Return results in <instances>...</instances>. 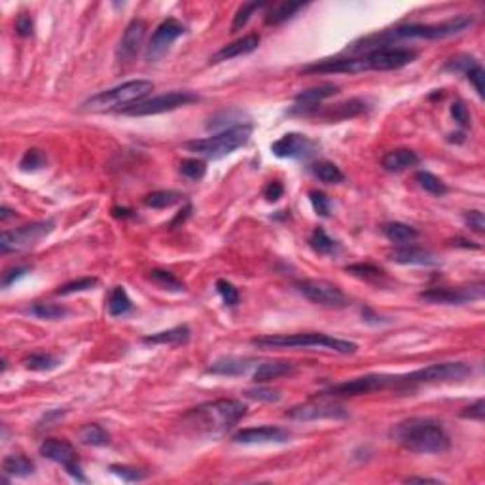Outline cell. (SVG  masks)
Here are the masks:
<instances>
[{
	"label": "cell",
	"instance_id": "obj_25",
	"mask_svg": "<svg viewBox=\"0 0 485 485\" xmlns=\"http://www.w3.org/2000/svg\"><path fill=\"white\" fill-rule=\"evenodd\" d=\"M381 165H383L385 171L402 172L406 169L419 165V156L414 150H409V148H396V150H390L385 156L383 160H381Z\"/></svg>",
	"mask_w": 485,
	"mask_h": 485
},
{
	"label": "cell",
	"instance_id": "obj_11",
	"mask_svg": "<svg viewBox=\"0 0 485 485\" xmlns=\"http://www.w3.org/2000/svg\"><path fill=\"white\" fill-rule=\"evenodd\" d=\"M389 387H396V376H385V374H370V376L355 377L343 383L332 385L326 389L325 396H358L370 395L376 390H385Z\"/></svg>",
	"mask_w": 485,
	"mask_h": 485
},
{
	"label": "cell",
	"instance_id": "obj_14",
	"mask_svg": "<svg viewBox=\"0 0 485 485\" xmlns=\"http://www.w3.org/2000/svg\"><path fill=\"white\" fill-rule=\"evenodd\" d=\"M368 71H398L406 64L414 63L417 51L411 48H379L370 53H364Z\"/></svg>",
	"mask_w": 485,
	"mask_h": 485
},
{
	"label": "cell",
	"instance_id": "obj_21",
	"mask_svg": "<svg viewBox=\"0 0 485 485\" xmlns=\"http://www.w3.org/2000/svg\"><path fill=\"white\" fill-rule=\"evenodd\" d=\"M338 91V86L330 82L320 83L317 88H309V90L306 91H300L298 95L294 97V110H296V112H301V114H307L309 110H315L320 102L334 97Z\"/></svg>",
	"mask_w": 485,
	"mask_h": 485
},
{
	"label": "cell",
	"instance_id": "obj_9",
	"mask_svg": "<svg viewBox=\"0 0 485 485\" xmlns=\"http://www.w3.org/2000/svg\"><path fill=\"white\" fill-rule=\"evenodd\" d=\"M298 292L320 307H328V309H343L349 306L347 296L338 285L330 281H322V279H306V281L296 282Z\"/></svg>",
	"mask_w": 485,
	"mask_h": 485
},
{
	"label": "cell",
	"instance_id": "obj_24",
	"mask_svg": "<svg viewBox=\"0 0 485 485\" xmlns=\"http://www.w3.org/2000/svg\"><path fill=\"white\" fill-rule=\"evenodd\" d=\"M296 371V366L287 360H271V362H262L256 366L254 374H252V381L254 383H266L271 379H281V377L292 376Z\"/></svg>",
	"mask_w": 485,
	"mask_h": 485
},
{
	"label": "cell",
	"instance_id": "obj_18",
	"mask_svg": "<svg viewBox=\"0 0 485 485\" xmlns=\"http://www.w3.org/2000/svg\"><path fill=\"white\" fill-rule=\"evenodd\" d=\"M368 71V64L364 55L358 57H339V59H325L319 63L307 64L301 69L306 74H358V72Z\"/></svg>",
	"mask_w": 485,
	"mask_h": 485
},
{
	"label": "cell",
	"instance_id": "obj_4",
	"mask_svg": "<svg viewBox=\"0 0 485 485\" xmlns=\"http://www.w3.org/2000/svg\"><path fill=\"white\" fill-rule=\"evenodd\" d=\"M250 343L258 349H325L338 355H355L358 351V345L355 341L317 332L260 336L250 339Z\"/></svg>",
	"mask_w": 485,
	"mask_h": 485
},
{
	"label": "cell",
	"instance_id": "obj_42",
	"mask_svg": "<svg viewBox=\"0 0 485 485\" xmlns=\"http://www.w3.org/2000/svg\"><path fill=\"white\" fill-rule=\"evenodd\" d=\"M99 285V279L97 277H82L78 281H71L59 287V290L55 294L57 296H71V294H78V292H88V290H93V288Z\"/></svg>",
	"mask_w": 485,
	"mask_h": 485
},
{
	"label": "cell",
	"instance_id": "obj_27",
	"mask_svg": "<svg viewBox=\"0 0 485 485\" xmlns=\"http://www.w3.org/2000/svg\"><path fill=\"white\" fill-rule=\"evenodd\" d=\"M364 110H366V101H362V99H351V101L334 104L330 109H326L325 112H320L319 116L328 121H341L347 120V118H355V116L362 114Z\"/></svg>",
	"mask_w": 485,
	"mask_h": 485
},
{
	"label": "cell",
	"instance_id": "obj_61",
	"mask_svg": "<svg viewBox=\"0 0 485 485\" xmlns=\"http://www.w3.org/2000/svg\"><path fill=\"white\" fill-rule=\"evenodd\" d=\"M112 212H114V217H123V218L133 217V214H131V211H128V209H120V207H114V209H112Z\"/></svg>",
	"mask_w": 485,
	"mask_h": 485
},
{
	"label": "cell",
	"instance_id": "obj_39",
	"mask_svg": "<svg viewBox=\"0 0 485 485\" xmlns=\"http://www.w3.org/2000/svg\"><path fill=\"white\" fill-rule=\"evenodd\" d=\"M23 364H25L27 370L50 371L53 370V368H57L59 364H61V358L51 355V353H34L31 357H27L25 360H23Z\"/></svg>",
	"mask_w": 485,
	"mask_h": 485
},
{
	"label": "cell",
	"instance_id": "obj_29",
	"mask_svg": "<svg viewBox=\"0 0 485 485\" xmlns=\"http://www.w3.org/2000/svg\"><path fill=\"white\" fill-rule=\"evenodd\" d=\"M381 231L390 242H396V245H408V242H414L419 237V231L415 230L414 226L404 222L385 224Z\"/></svg>",
	"mask_w": 485,
	"mask_h": 485
},
{
	"label": "cell",
	"instance_id": "obj_60",
	"mask_svg": "<svg viewBox=\"0 0 485 485\" xmlns=\"http://www.w3.org/2000/svg\"><path fill=\"white\" fill-rule=\"evenodd\" d=\"M10 217H15V211H12V209H8V207H2V211H0V220L4 222L6 218Z\"/></svg>",
	"mask_w": 485,
	"mask_h": 485
},
{
	"label": "cell",
	"instance_id": "obj_28",
	"mask_svg": "<svg viewBox=\"0 0 485 485\" xmlns=\"http://www.w3.org/2000/svg\"><path fill=\"white\" fill-rule=\"evenodd\" d=\"M190 328L186 325L175 326V328H169V330H161V332H156L152 336H146L142 339L144 343L152 345H182L190 339Z\"/></svg>",
	"mask_w": 485,
	"mask_h": 485
},
{
	"label": "cell",
	"instance_id": "obj_13",
	"mask_svg": "<svg viewBox=\"0 0 485 485\" xmlns=\"http://www.w3.org/2000/svg\"><path fill=\"white\" fill-rule=\"evenodd\" d=\"M485 294V288L481 282L472 285V287H457V288H428L419 294V300L427 303H442V306H463L468 301L481 300Z\"/></svg>",
	"mask_w": 485,
	"mask_h": 485
},
{
	"label": "cell",
	"instance_id": "obj_20",
	"mask_svg": "<svg viewBox=\"0 0 485 485\" xmlns=\"http://www.w3.org/2000/svg\"><path fill=\"white\" fill-rule=\"evenodd\" d=\"M146 36V23L142 20H133L125 27L123 36H121L120 44H118V51L116 57L120 63H129L137 57V53L141 51L142 42Z\"/></svg>",
	"mask_w": 485,
	"mask_h": 485
},
{
	"label": "cell",
	"instance_id": "obj_30",
	"mask_svg": "<svg viewBox=\"0 0 485 485\" xmlns=\"http://www.w3.org/2000/svg\"><path fill=\"white\" fill-rule=\"evenodd\" d=\"M133 309V301L129 298L125 287H114L107 300V311L110 317H123Z\"/></svg>",
	"mask_w": 485,
	"mask_h": 485
},
{
	"label": "cell",
	"instance_id": "obj_31",
	"mask_svg": "<svg viewBox=\"0 0 485 485\" xmlns=\"http://www.w3.org/2000/svg\"><path fill=\"white\" fill-rule=\"evenodd\" d=\"M2 472L13 478H27L34 474V463L25 455H8L2 460Z\"/></svg>",
	"mask_w": 485,
	"mask_h": 485
},
{
	"label": "cell",
	"instance_id": "obj_6",
	"mask_svg": "<svg viewBox=\"0 0 485 485\" xmlns=\"http://www.w3.org/2000/svg\"><path fill=\"white\" fill-rule=\"evenodd\" d=\"M254 131L252 123H235L231 128L224 129L220 133L207 137V139H196V141L186 142L184 148L190 152L209 158V160H220L224 156H230L237 150V148L245 146L250 141Z\"/></svg>",
	"mask_w": 485,
	"mask_h": 485
},
{
	"label": "cell",
	"instance_id": "obj_54",
	"mask_svg": "<svg viewBox=\"0 0 485 485\" xmlns=\"http://www.w3.org/2000/svg\"><path fill=\"white\" fill-rule=\"evenodd\" d=\"M484 414H485V402L484 398H478L476 402L470 404V406H466L463 411H460V417H465V419H474V421H484Z\"/></svg>",
	"mask_w": 485,
	"mask_h": 485
},
{
	"label": "cell",
	"instance_id": "obj_38",
	"mask_svg": "<svg viewBox=\"0 0 485 485\" xmlns=\"http://www.w3.org/2000/svg\"><path fill=\"white\" fill-rule=\"evenodd\" d=\"M179 201H182V193L175 192V190H158V192L148 193L146 198L142 199V203L150 209H167Z\"/></svg>",
	"mask_w": 485,
	"mask_h": 485
},
{
	"label": "cell",
	"instance_id": "obj_55",
	"mask_svg": "<svg viewBox=\"0 0 485 485\" xmlns=\"http://www.w3.org/2000/svg\"><path fill=\"white\" fill-rule=\"evenodd\" d=\"M465 224L476 233H485V218L481 211L465 212Z\"/></svg>",
	"mask_w": 485,
	"mask_h": 485
},
{
	"label": "cell",
	"instance_id": "obj_50",
	"mask_svg": "<svg viewBox=\"0 0 485 485\" xmlns=\"http://www.w3.org/2000/svg\"><path fill=\"white\" fill-rule=\"evenodd\" d=\"M32 268L31 266H12V268H8L4 273H2V288H8L12 287L13 282L20 281L21 277H25L27 273H31Z\"/></svg>",
	"mask_w": 485,
	"mask_h": 485
},
{
	"label": "cell",
	"instance_id": "obj_53",
	"mask_svg": "<svg viewBox=\"0 0 485 485\" xmlns=\"http://www.w3.org/2000/svg\"><path fill=\"white\" fill-rule=\"evenodd\" d=\"M15 32L20 34L21 39H29L34 32V21L29 13H20L15 20Z\"/></svg>",
	"mask_w": 485,
	"mask_h": 485
},
{
	"label": "cell",
	"instance_id": "obj_51",
	"mask_svg": "<svg viewBox=\"0 0 485 485\" xmlns=\"http://www.w3.org/2000/svg\"><path fill=\"white\" fill-rule=\"evenodd\" d=\"M474 64H478V61L474 57H470V55H459V57L451 59L449 63L444 67L446 71H453V72H468L470 69H472Z\"/></svg>",
	"mask_w": 485,
	"mask_h": 485
},
{
	"label": "cell",
	"instance_id": "obj_43",
	"mask_svg": "<svg viewBox=\"0 0 485 485\" xmlns=\"http://www.w3.org/2000/svg\"><path fill=\"white\" fill-rule=\"evenodd\" d=\"M179 169L186 179L193 180V182H198V180H201L207 175V163L203 160H198V158L182 160Z\"/></svg>",
	"mask_w": 485,
	"mask_h": 485
},
{
	"label": "cell",
	"instance_id": "obj_47",
	"mask_svg": "<svg viewBox=\"0 0 485 485\" xmlns=\"http://www.w3.org/2000/svg\"><path fill=\"white\" fill-rule=\"evenodd\" d=\"M214 287H217V292L220 294V298H222V301L226 306L235 307L237 303H239V292H237V288L233 287L230 281L218 279V281L214 282Z\"/></svg>",
	"mask_w": 485,
	"mask_h": 485
},
{
	"label": "cell",
	"instance_id": "obj_23",
	"mask_svg": "<svg viewBox=\"0 0 485 485\" xmlns=\"http://www.w3.org/2000/svg\"><path fill=\"white\" fill-rule=\"evenodd\" d=\"M260 42H262V39L258 34H247L231 44L222 46L211 57V63H222V61H230V59L241 57V55H249L254 50H258Z\"/></svg>",
	"mask_w": 485,
	"mask_h": 485
},
{
	"label": "cell",
	"instance_id": "obj_36",
	"mask_svg": "<svg viewBox=\"0 0 485 485\" xmlns=\"http://www.w3.org/2000/svg\"><path fill=\"white\" fill-rule=\"evenodd\" d=\"M309 247L317 252V254H336L339 250V242L336 239L328 235L322 228H317V230L311 233L309 237Z\"/></svg>",
	"mask_w": 485,
	"mask_h": 485
},
{
	"label": "cell",
	"instance_id": "obj_34",
	"mask_svg": "<svg viewBox=\"0 0 485 485\" xmlns=\"http://www.w3.org/2000/svg\"><path fill=\"white\" fill-rule=\"evenodd\" d=\"M311 171L325 184H341L345 180V175L341 172V169L332 161H317V163L311 165Z\"/></svg>",
	"mask_w": 485,
	"mask_h": 485
},
{
	"label": "cell",
	"instance_id": "obj_32",
	"mask_svg": "<svg viewBox=\"0 0 485 485\" xmlns=\"http://www.w3.org/2000/svg\"><path fill=\"white\" fill-rule=\"evenodd\" d=\"M78 440H80V444H83V446L102 447L109 446L110 436L101 425H97V423H88V425H83V427L78 430Z\"/></svg>",
	"mask_w": 485,
	"mask_h": 485
},
{
	"label": "cell",
	"instance_id": "obj_7",
	"mask_svg": "<svg viewBox=\"0 0 485 485\" xmlns=\"http://www.w3.org/2000/svg\"><path fill=\"white\" fill-rule=\"evenodd\" d=\"M472 374V368L466 362H436L419 370L396 376V387H414L423 383H440V381H459Z\"/></svg>",
	"mask_w": 485,
	"mask_h": 485
},
{
	"label": "cell",
	"instance_id": "obj_44",
	"mask_svg": "<svg viewBox=\"0 0 485 485\" xmlns=\"http://www.w3.org/2000/svg\"><path fill=\"white\" fill-rule=\"evenodd\" d=\"M44 165H46V156L42 150H39V148H31V150H27L20 161L21 171H27V172L39 171V169H42Z\"/></svg>",
	"mask_w": 485,
	"mask_h": 485
},
{
	"label": "cell",
	"instance_id": "obj_49",
	"mask_svg": "<svg viewBox=\"0 0 485 485\" xmlns=\"http://www.w3.org/2000/svg\"><path fill=\"white\" fill-rule=\"evenodd\" d=\"M309 201H311L315 212H317L319 217H330V199L326 198V193L319 192V190H311V192H309Z\"/></svg>",
	"mask_w": 485,
	"mask_h": 485
},
{
	"label": "cell",
	"instance_id": "obj_57",
	"mask_svg": "<svg viewBox=\"0 0 485 485\" xmlns=\"http://www.w3.org/2000/svg\"><path fill=\"white\" fill-rule=\"evenodd\" d=\"M451 116H453L455 121L459 123L460 128L470 125V112H468V109L465 107V102L455 101L453 104H451Z\"/></svg>",
	"mask_w": 485,
	"mask_h": 485
},
{
	"label": "cell",
	"instance_id": "obj_59",
	"mask_svg": "<svg viewBox=\"0 0 485 485\" xmlns=\"http://www.w3.org/2000/svg\"><path fill=\"white\" fill-rule=\"evenodd\" d=\"M362 317H364V320H366V322H374V325H379V322H383V320H381V317H377V315L374 313V311H371L370 307H364V309H362Z\"/></svg>",
	"mask_w": 485,
	"mask_h": 485
},
{
	"label": "cell",
	"instance_id": "obj_22",
	"mask_svg": "<svg viewBox=\"0 0 485 485\" xmlns=\"http://www.w3.org/2000/svg\"><path fill=\"white\" fill-rule=\"evenodd\" d=\"M252 366H258V364H256V358L222 357V358H218V360H214V362L207 368V374H212V376H224V377L245 376Z\"/></svg>",
	"mask_w": 485,
	"mask_h": 485
},
{
	"label": "cell",
	"instance_id": "obj_46",
	"mask_svg": "<svg viewBox=\"0 0 485 485\" xmlns=\"http://www.w3.org/2000/svg\"><path fill=\"white\" fill-rule=\"evenodd\" d=\"M345 271L355 275V277H360V279H366V281L383 277V269L377 268L374 264H353V266H347Z\"/></svg>",
	"mask_w": 485,
	"mask_h": 485
},
{
	"label": "cell",
	"instance_id": "obj_37",
	"mask_svg": "<svg viewBox=\"0 0 485 485\" xmlns=\"http://www.w3.org/2000/svg\"><path fill=\"white\" fill-rule=\"evenodd\" d=\"M415 182L421 186L425 192H428L430 196H436V198H442V196H446V193L449 192V188L446 186V182L428 171L415 172Z\"/></svg>",
	"mask_w": 485,
	"mask_h": 485
},
{
	"label": "cell",
	"instance_id": "obj_10",
	"mask_svg": "<svg viewBox=\"0 0 485 485\" xmlns=\"http://www.w3.org/2000/svg\"><path fill=\"white\" fill-rule=\"evenodd\" d=\"M199 97L192 91H169V93H163V95L152 97V99H146V101L135 104L131 109L123 110L125 116H156L163 114V112H171V110H177L180 107H188L192 102H198Z\"/></svg>",
	"mask_w": 485,
	"mask_h": 485
},
{
	"label": "cell",
	"instance_id": "obj_52",
	"mask_svg": "<svg viewBox=\"0 0 485 485\" xmlns=\"http://www.w3.org/2000/svg\"><path fill=\"white\" fill-rule=\"evenodd\" d=\"M466 78H468V82L472 83L474 90H476V93H478L479 97L485 95V88H484V80H485V72L484 69H481V64H474L470 71L466 72Z\"/></svg>",
	"mask_w": 485,
	"mask_h": 485
},
{
	"label": "cell",
	"instance_id": "obj_58",
	"mask_svg": "<svg viewBox=\"0 0 485 485\" xmlns=\"http://www.w3.org/2000/svg\"><path fill=\"white\" fill-rule=\"evenodd\" d=\"M406 484H440V479L436 478H423V476H409V478H404Z\"/></svg>",
	"mask_w": 485,
	"mask_h": 485
},
{
	"label": "cell",
	"instance_id": "obj_33",
	"mask_svg": "<svg viewBox=\"0 0 485 485\" xmlns=\"http://www.w3.org/2000/svg\"><path fill=\"white\" fill-rule=\"evenodd\" d=\"M148 281L153 282L156 287L163 288V290H169V292H184L186 285L180 281L179 277L171 271H165V269H152L148 271Z\"/></svg>",
	"mask_w": 485,
	"mask_h": 485
},
{
	"label": "cell",
	"instance_id": "obj_19",
	"mask_svg": "<svg viewBox=\"0 0 485 485\" xmlns=\"http://www.w3.org/2000/svg\"><path fill=\"white\" fill-rule=\"evenodd\" d=\"M290 438V432L281 427L273 425H264V427H250L237 430L231 436L235 444H245V446H256V444H285Z\"/></svg>",
	"mask_w": 485,
	"mask_h": 485
},
{
	"label": "cell",
	"instance_id": "obj_2",
	"mask_svg": "<svg viewBox=\"0 0 485 485\" xmlns=\"http://www.w3.org/2000/svg\"><path fill=\"white\" fill-rule=\"evenodd\" d=\"M389 438L406 451L419 455H440L451 447V438L440 421L430 417H409L389 430Z\"/></svg>",
	"mask_w": 485,
	"mask_h": 485
},
{
	"label": "cell",
	"instance_id": "obj_8",
	"mask_svg": "<svg viewBox=\"0 0 485 485\" xmlns=\"http://www.w3.org/2000/svg\"><path fill=\"white\" fill-rule=\"evenodd\" d=\"M55 222L46 220V222H32L15 230H4L0 235V250L8 252H23L32 247H36L44 237H48L53 231Z\"/></svg>",
	"mask_w": 485,
	"mask_h": 485
},
{
	"label": "cell",
	"instance_id": "obj_35",
	"mask_svg": "<svg viewBox=\"0 0 485 485\" xmlns=\"http://www.w3.org/2000/svg\"><path fill=\"white\" fill-rule=\"evenodd\" d=\"M303 8H306V4H294V2H282V4H277V6L271 8L268 15H266V23L273 27L281 25V23H285V21L292 20L294 15L300 12V10H303Z\"/></svg>",
	"mask_w": 485,
	"mask_h": 485
},
{
	"label": "cell",
	"instance_id": "obj_5",
	"mask_svg": "<svg viewBox=\"0 0 485 485\" xmlns=\"http://www.w3.org/2000/svg\"><path fill=\"white\" fill-rule=\"evenodd\" d=\"M152 91L153 83L150 80H131L90 97L88 101L82 102V109L88 112H109L121 109L123 112L144 101Z\"/></svg>",
	"mask_w": 485,
	"mask_h": 485
},
{
	"label": "cell",
	"instance_id": "obj_3",
	"mask_svg": "<svg viewBox=\"0 0 485 485\" xmlns=\"http://www.w3.org/2000/svg\"><path fill=\"white\" fill-rule=\"evenodd\" d=\"M247 415V406L235 398H220L214 402H205L192 408L184 415V425L199 435L217 436L230 430L233 425Z\"/></svg>",
	"mask_w": 485,
	"mask_h": 485
},
{
	"label": "cell",
	"instance_id": "obj_15",
	"mask_svg": "<svg viewBox=\"0 0 485 485\" xmlns=\"http://www.w3.org/2000/svg\"><path fill=\"white\" fill-rule=\"evenodd\" d=\"M184 32L186 25H182V23H180L179 20H175V18H169V20L161 21L160 25L156 27L152 39H150V42H148L146 46V53H144L146 61H156V59H160L180 36H184Z\"/></svg>",
	"mask_w": 485,
	"mask_h": 485
},
{
	"label": "cell",
	"instance_id": "obj_41",
	"mask_svg": "<svg viewBox=\"0 0 485 485\" xmlns=\"http://www.w3.org/2000/svg\"><path fill=\"white\" fill-rule=\"evenodd\" d=\"M266 6H268V4H264V2H245V4H241L239 10L235 12V15H233L231 32H237L241 31V29H245L247 23L250 21V18H252L258 10H262V8Z\"/></svg>",
	"mask_w": 485,
	"mask_h": 485
},
{
	"label": "cell",
	"instance_id": "obj_16",
	"mask_svg": "<svg viewBox=\"0 0 485 485\" xmlns=\"http://www.w3.org/2000/svg\"><path fill=\"white\" fill-rule=\"evenodd\" d=\"M347 409L336 402L326 400H313V402L298 404L287 411V417L294 421H322V419H345Z\"/></svg>",
	"mask_w": 485,
	"mask_h": 485
},
{
	"label": "cell",
	"instance_id": "obj_17",
	"mask_svg": "<svg viewBox=\"0 0 485 485\" xmlns=\"http://www.w3.org/2000/svg\"><path fill=\"white\" fill-rule=\"evenodd\" d=\"M315 148H317V142L311 141L306 135L287 133L271 144V152L282 160H300V158L313 156Z\"/></svg>",
	"mask_w": 485,
	"mask_h": 485
},
{
	"label": "cell",
	"instance_id": "obj_56",
	"mask_svg": "<svg viewBox=\"0 0 485 485\" xmlns=\"http://www.w3.org/2000/svg\"><path fill=\"white\" fill-rule=\"evenodd\" d=\"M264 198L268 199L269 203H275V201H279V199L282 198V193H285V186L279 182V180H269L268 184L264 186Z\"/></svg>",
	"mask_w": 485,
	"mask_h": 485
},
{
	"label": "cell",
	"instance_id": "obj_45",
	"mask_svg": "<svg viewBox=\"0 0 485 485\" xmlns=\"http://www.w3.org/2000/svg\"><path fill=\"white\" fill-rule=\"evenodd\" d=\"M110 472L116 474V476L123 479V481H129V484H133V481H142V479H146L148 476L141 468L129 465H112L110 466Z\"/></svg>",
	"mask_w": 485,
	"mask_h": 485
},
{
	"label": "cell",
	"instance_id": "obj_26",
	"mask_svg": "<svg viewBox=\"0 0 485 485\" xmlns=\"http://www.w3.org/2000/svg\"><path fill=\"white\" fill-rule=\"evenodd\" d=\"M390 260L402 266H438V258L432 252L415 247H404L390 254Z\"/></svg>",
	"mask_w": 485,
	"mask_h": 485
},
{
	"label": "cell",
	"instance_id": "obj_1",
	"mask_svg": "<svg viewBox=\"0 0 485 485\" xmlns=\"http://www.w3.org/2000/svg\"><path fill=\"white\" fill-rule=\"evenodd\" d=\"M474 25L472 15H466V13H460V15H455L451 20L442 21V23H408V25H400L396 29H390L387 32H381V34H374V36H368V39H362L360 42H355L351 48V51L355 53H370L374 50H379V48H389L392 44V40L400 39H425V40H444L451 39L455 34H460V32L468 31L470 27Z\"/></svg>",
	"mask_w": 485,
	"mask_h": 485
},
{
	"label": "cell",
	"instance_id": "obj_40",
	"mask_svg": "<svg viewBox=\"0 0 485 485\" xmlns=\"http://www.w3.org/2000/svg\"><path fill=\"white\" fill-rule=\"evenodd\" d=\"M29 313L39 317V319H46V320H59L63 319L69 315V309L64 306H57V303H46V301H39L27 309Z\"/></svg>",
	"mask_w": 485,
	"mask_h": 485
},
{
	"label": "cell",
	"instance_id": "obj_12",
	"mask_svg": "<svg viewBox=\"0 0 485 485\" xmlns=\"http://www.w3.org/2000/svg\"><path fill=\"white\" fill-rule=\"evenodd\" d=\"M39 451L42 457L63 466L64 472L69 474L71 478H74L76 481H86L82 466H80V460L76 457V449L72 447V444L64 440H55V438H46L40 444Z\"/></svg>",
	"mask_w": 485,
	"mask_h": 485
},
{
	"label": "cell",
	"instance_id": "obj_48",
	"mask_svg": "<svg viewBox=\"0 0 485 485\" xmlns=\"http://www.w3.org/2000/svg\"><path fill=\"white\" fill-rule=\"evenodd\" d=\"M242 395L250 398V400H258V402H279L281 395L268 387H254V389H247Z\"/></svg>",
	"mask_w": 485,
	"mask_h": 485
}]
</instances>
